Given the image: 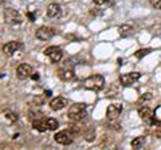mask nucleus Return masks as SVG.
<instances>
[{"label": "nucleus", "instance_id": "1", "mask_svg": "<svg viewBox=\"0 0 161 150\" xmlns=\"http://www.w3.org/2000/svg\"><path fill=\"white\" fill-rule=\"evenodd\" d=\"M83 87L86 90H92V91H101L105 86V78L99 74H94L92 77H87L83 81Z\"/></svg>", "mask_w": 161, "mask_h": 150}, {"label": "nucleus", "instance_id": "2", "mask_svg": "<svg viewBox=\"0 0 161 150\" xmlns=\"http://www.w3.org/2000/svg\"><path fill=\"white\" fill-rule=\"evenodd\" d=\"M69 119H71L74 122H79L80 119L86 117V104L85 103H74L73 106H70L67 111Z\"/></svg>", "mask_w": 161, "mask_h": 150}, {"label": "nucleus", "instance_id": "3", "mask_svg": "<svg viewBox=\"0 0 161 150\" xmlns=\"http://www.w3.org/2000/svg\"><path fill=\"white\" fill-rule=\"evenodd\" d=\"M4 20H6V23H8V24H12V26H16V24H20L23 22L20 13L15 8H6L4 9Z\"/></svg>", "mask_w": 161, "mask_h": 150}, {"label": "nucleus", "instance_id": "4", "mask_svg": "<svg viewBox=\"0 0 161 150\" xmlns=\"http://www.w3.org/2000/svg\"><path fill=\"white\" fill-rule=\"evenodd\" d=\"M73 137H74V134L70 131V130H62V131L55 134L54 138H55V142L57 143L67 146V145L73 143Z\"/></svg>", "mask_w": 161, "mask_h": 150}, {"label": "nucleus", "instance_id": "5", "mask_svg": "<svg viewBox=\"0 0 161 150\" xmlns=\"http://www.w3.org/2000/svg\"><path fill=\"white\" fill-rule=\"evenodd\" d=\"M140 78H141L140 72H126V74L119 75V82H121L122 86L128 87V86H132L134 82H137Z\"/></svg>", "mask_w": 161, "mask_h": 150}, {"label": "nucleus", "instance_id": "6", "mask_svg": "<svg viewBox=\"0 0 161 150\" xmlns=\"http://www.w3.org/2000/svg\"><path fill=\"white\" fill-rule=\"evenodd\" d=\"M44 55L50 58V61L53 63H57L62 59V48L58 47V46H51V47H47L44 50Z\"/></svg>", "mask_w": 161, "mask_h": 150}, {"label": "nucleus", "instance_id": "7", "mask_svg": "<svg viewBox=\"0 0 161 150\" xmlns=\"http://www.w3.org/2000/svg\"><path fill=\"white\" fill-rule=\"evenodd\" d=\"M54 35H55V29L51 27H46V26L38 28L36 32H35V36H36L39 40H50Z\"/></svg>", "mask_w": 161, "mask_h": 150}, {"label": "nucleus", "instance_id": "8", "mask_svg": "<svg viewBox=\"0 0 161 150\" xmlns=\"http://www.w3.org/2000/svg\"><path fill=\"white\" fill-rule=\"evenodd\" d=\"M122 113V106L119 103H112L108 106V110H106V117L109 121H115L119 114Z\"/></svg>", "mask_w": 161, "mask_h": 150}, {"label": "nucleus", "instance_id": "9", "mask_svg": "<svg viewBox=\"0 0 161 150\" xmlns=\"http://www.w3.org/2000/svg\"><path fill=\"white\" fill-rule=\"evenodd\" d=\"M32 74H34V70H32V67L30 66V64H27V63L19 64V67L16 68V75H18L19 79H22V81L30 78Z\"/></svg>", "mask_w": 161, "mask_h": 150}, {"label": "nucleus", "instance_id": "10", "mask_svg": "<svg viewBox=\"0 0 161 150\" xmlns=\"http://www.w3.org/2000/svg\"><path fill=\"white\" fill-rule=\"evenodd\" d=\"M153 114H154V110H152L148 106H142L138 109V115L140 118L142 119L144 122H147L149 125H153Z\"/></svg>", "mask_w": 161, "mask_h": 150}, {"label": "nucleus", "instance_id": "11", "mask_svg": "<svg viewBox=\"0 0 161 150\" xmlns=\"http://www.w3.org/2000/svg\"><path fill=\"white\" fill-rule=\"evenodd\" d=\"M67 103H69V101L66 98L55 97L51 99V102H50V107H51V110H54V111H58V110H62L63 107H66Z\"/></svg>", "mask_w": 161, "mask_h": 150}, {"label": "nucleus", "instance_id": "12", "mask_svg": "<svg viewBox=\"0 0 161 150\" xmlns=\"http://www.w3.org/2000/svg\"><path fill=\"white\" fill-rule=\"evenodd\" d=\"M19 48H20V43L18 40H11L3 46V52H4V55H7V56H11Z\"/></svg>", "mask_w": 161, "mask_h": 150}, {"label": "nucleus", "instance_id": "13", "mask_svg": "<svg viewBox=\"0 0 161 150\" xmlns=\"http://www.w3.org/2000/svg\"><path fill=\"white\" fill-rule=\"evenodd\" d=\"M32 127L35 130H38V131H47L48 129V118H36L32 121Z\"/></svg>", "mask_w": 161, "mask_h": 150}, {"label": "nucleus", "instance_id": "14", "mask_svg": "<svg viewBox=\"0 0 161 150\" xmlns=\"http://www.w3.org/2000/svg\"><path fill=\"white\" fill-rule=\"evenodd\" d=\"M47 16L48 18H59L60 16V13H62V8H60L59 4L57 3H51V4H48V7H47Z\"/></svg>", "mask_w": 161, "mask_h": 150}, {"label": "nucleus", "instance_id": "15", "mask_svg": "<svg viewBox=\"0 0 161 150\" xmlns=\"http://www.w3.org/2000/svg\"><path fill=\"white\" fill-rule=\"evenodd\" d=\"M58 77L62 79V81H74L75 79V75H74V71L73 70H69V68H60L58 70Z\"/></svg>", "mask_w": 161, "mask_h": 150}, {"label": "nucleus", "instance_id": "16", "mask_svg": "<svg viewBox=\"0 0 161 150\" xmlns=\"http://www.w3.org/2000/svg\"><path fill=\"white\" fill-rule=\"evenodd\" d=\"M145 142H147V138L145 137H137L134 138L132 142H130V145H132L133 149H141L145 145Z\"/></svg>", "mask_w": 161, "mask_h": 150}, {"label": "nucleus", "instance_id": "17", "mask_svg": "<svg viewBox=\"0 0 161 150\" xmlns=\"http://www.w3.org/2000/svg\"><path fill=\"white\" fill-rule=\"evenodd\" d=\"M118 32H119V36L126 38V36H129V35L132 34V27H130L129 24H124V26H121L118 28Z\"/></svg>", "mask_w": 161, "mask_h": 150}, {"label": "nucleus", "instance_id": "18", "mask_svg": "<svg viewBox=\"0 0 161 150\" xmlns=\"http://www.w3.org/2000/svg\"><path fill=\"white\" fill-rule=\"evenodd\" d=\"M83 137H85V139H86L87 142L94 141V138H95V130L93 127H87L86 130H85V133H83Z\"/></svg>", "mask_w": 161, "mask_h": 150}, {"label": "nucleus", "instance_id": "19", "mask_svg": "<svg viewBox=\"0 0 161 150\" xmlns=\"http://www.w3.org/2000/svg\"><path fill=\"white\" fill-rule=\"evenodd\" d=\"M153 125H161V104L154 109V114H153Z\"/></svg>", "mask_w": 161, "mask_h": 150}, {"label": "nucleus", "instance_id": "20", "mask_svg": "<svg viewBox=\"0 0 161 150\" xmlns=\"http://www.w3.org/2000/svg\"><path fill=\"white\" fill-rule=\"evenodd\" d=\"M117 94H118V87L112 83V86H110L109 90L106 91V97L108 98H114V97H117Z\"/></svg>", "mask_w": 161, "mask_h": 150}, {"label": "nucleus", "instance_id": "21", "mask_svg": "<svg viewBox=\"0 0 161 150\" xmlns=\"http://www.w3.org/2000/svg\"><path fill=\"white\" fill-rule=\"evenodd\" d=\"M4 117H6L9 122H16L18 121V115H16V114H14L12 111H9V110L4 111Z\"/></svg>", "mask_w": 161, "mask_h": 150}, {"label": "nucleus", "instance_id": "22", "mask_svg": "<svg viewBox=\"0 0 161 150\" xmlns=\"http://www.w3.org/2000/svg\"><path fill=\"white\" fill-rule=\"evenodd\" d=\"M59 127V123L55 118H48V129L51 130V131H54V130H57Z\"/></svg>", "mask_w": 161, "mask_h": 150}, {"label": "nucleus", "instance_id": "23", "mask_svg": "<svg viewBox=\"0 0 161 150\" xmlns=\"http://www.w3.org/2000/svg\"><path fill=\"white\" fill-rule=\"evenodd\" d=\"M149 52H152V50L150 48H142V50H138L137 52H134V55H136V58L141 59L142 56H145V55H148Z\"/></svg>", "mask_w": 161, "mask_h": 150}, {"label": "nucleus", "instance_id": "24", "mask_svg": "<svg viewBox=\"0 0 161 150\" xmlns=\"http://www.w3.org/2000/svg\"><path fill=\"white\" fill-rule=\"evenodd\" d=\"M153 130H152V134L156 138H161V125H153Z\"/></svg>", "mask_w": 161, "mask_h": 150}, {"label": "nucleus", "instance_id": "25", "mask_svg": "<svg viewBox=\"0 0 161 150\" xmlns=\"http://www.w3.org/2000/svg\"><path fill=\"white\" fill-rule=\"evenodd\" d=\"M149 3L156 9H161V0H149Z\"/></svg>", "mask_w": 161, "mask_h": 150}, {"label": "nucleus", "instance_id": "26", "mask_svg": "<svg viewBox=\"0 0 161 150\" xmlns=\"http://www.w3.org/2000/svg\"><path fill=\"white\" fill-rule=\"evenodd\" d=\"M95 6H105V4H108L110 0H93Z\"/></svg>", "mask_w": 161, "mask_h": 150}, {"label": "nucleus", "instance_id": "27", "mask_svg": "<svg viewBox=\"0 0 161 150\" xmlns=\"http://www.w3.org/2000/svg\"><path fill=\"white\" fill-rule=\"evenodd\" d=\"M149 99H152V94H144L142 97H141V101H149Z\"/></svg>", "mask_w": 161, "mask_h": 150}, {"label": "nucleus", "instance_id": "28", "mask_svg": "<svg viewBox=\"0 0 161 150\" xmlns=\"http://www.w3.org/2000/svg\"><path fill=\"white\" fill-rule=\"evenodd\" d=\"M27 18L30 19V22H35V15L32 12H27Z\"/></svg>", "mask_w": 161, "mask_h": 150}, {"label": "nucleus", "instance_id": "29", "mask_svg": "<svg viewBox=\"0 0 161 150\" xmlns=\"http://www.w3.org/2000/svg\"><path fill=\"white\" fill-rule=\"evenodd\" d=\"M31 78L34 79V81H38V79H39V74H32Z\"/></svg>", "mask_w": 161, "mask_h": 150}, {"label": "nucleus", "instance_id": "30", "mask_svg": "<svg viewBox=\"0 0 161 150\" xmlns=\"http://www.w3.org/2000/svg\"><path fill=\"white\" fill-rule=\"evenodd\" d=\"M44 95H46V97H51V91H46V93H44Z\"/></svg>", "mask_w": 161, "mask_h": 150}]
</instances>
